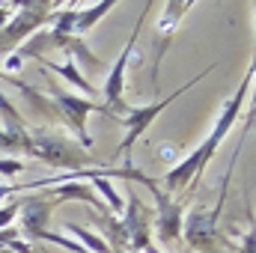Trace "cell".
I'll use <instances>...</instances> for the list:
<instances>
[{
  "mask_svg": "<svg viewBox=\"0 0 256 253\" xmlns=\"http://www.w3.org/2000/svg\"><path fill=\"white\" fill-rule=\"evenodd\" d=\"M146 12H149V3L143 6V15L137 18V24H134V30H131V36H128L126 48H122V54L116 57V63L114 68L108 72V80H104V110H116V114H122L128 104H126V68H128V60H131V54H134V45H137V36H140V27H143V21H146Z\"/></svg>",
  "mask_w": 256,
  "mask_h": 253,
  "instance_id": "obj_6",
  "label": "cell"
},
{
  "mask_svg": "<svg viewBox=\"0 0 256 253\" xmlns=\"http://www.w3.org/2000/svg\"><path fill=\"white\" fill-rule=\"evenodd\" d=\"M220 208H224V200H220L208 214H202V212H194L191 214L188 226H182L185 236H188V242H191V248H200V250H212V248H214V242H218V214H220Z\"/></svg>",
  "mask_w": 256,
  "mask_h": 253,
  "instance_id": "obj_11",
  "label": "cell"
},
{
  "mask_svg": "<svg viewBox=\"0 0 256 253\" xmlns=\"http://www.w3.org/2000/svg\"><path fill=\"white\" fill-rule=\"evenodd\" d=\"M57 12V3H18L15 15L6 27H0V57H9L18 45H24L33 33H39L42 24H48Z\"/></svg>",
  "mask_w": 256,
  "mask_h": 253,
  "instance_id": "obj_3",
  "label": "cell"
},
{
  "mask_svg": "<svg viewBox=\"0 0 256 253\" xmlns=\"http://www.w3.org/2000/svg\"><path fill=\"white\" fill-rule=\"evenodd\" d=\"M42 63L48 66V68H54L57 74H63L66 80L72 84V86H78V90H84L86 96H96V86H90V80L78 72V63L74 60H63V63H54V60H42Z\"/></svg>",
  "mask_w": 256,
  "mask_h": 253,
  "instance_id": "obj_13",
  "label": "cell"
},
{
  "mask_svg": "<svg viewBox=\"0 0 256 253\" xmlns=\"http://www.w3.org/2000/svg\"><path fill=\"white\" fill-rule=\"evenodd\" d=\"M15 9H18V3H0V27L9 24V18H12Z\"/></svg>",
  "mask_w": 256,
  "mask_h": 253,
  "instance_id": "obj_17",
  "label": "cell"
},
{
  "mask_svg": "<svg viewBox=\"0 0 256 253\" xmlns=\"http://www.w3.org/2000/svg\"><path fill=\"white\" fill-rule=\"evenodd\" d=\"M254 74L256 68L250 66L248 68V74H244V80L238 84V90L224 102V108H220V116H218V122H214V128L208 131V137L194 149L188 158H182L173 170H167L164 173V188L170 196L173 194H179V190H188L194 185V182H200V176H202V170L208 167V161L214 158V152H218V146L224 143V137L230 134V128L236 126V120H238V114H242V108H244V98H248V92H250V84H254Z\"/></svg>",
  "mask_w": 256,
  "mask_h": 253,
  "instance_id": "obj_1",
  "label": "cell"
},
{
  "mask_svg": "<svg viewBox=\"0 0 256 253\" xmlns=\"http://www.w3.org/2000/svg\"><path fill=\"white\" fill-rule=\"evenodd\" d=\"M146 188L155 194V202H158V214L152 220V230L158 232L161 242H176L182 236V202H176L167 190L158 188L155 179H149Z\"/></svg>",
  "mask_w": 256,
  "mask_h": 253,
  "instance_id": "obj_9",
  "label": "cell"
},
{
  "mask_svg": "<svg viewBox=\"0 0 256 253\" xmlns=\"http://www.w3.org/2000/svg\"><path fill=\"white\" fill-rule=\"evenodd\" d=\"M143 253H161V250H158L155 244H149V248H146V250H143Z\"/></svg>",
  "mask_w": 256,
  "mask_h": 253,
  "instance_id": "obj_18",
  "label": "cell"
},
{
  "mask_svg": "<svg viewBox=\"0 0 256 253\" xmlns=\"http://www.w3.org/2000/svg\"><path fill=\"white\" fill-rule=\"evenodd\" d=\"M24 152L51 164V167H57V170H66V173H84L92 164L86 149H80L74 140H68L63 134H54V131H42V128L27 131Z\"/></svg>",
  "mask_w": 256,
  "mask_h": 253,
  "instance_id": "obj_2",
  "label": "cell"
},
{
  "mask_svg": "<svg viewBox=\"0 0 256 253\" xmlns=\"http://www.w3.org/2000/svg\"><path fill=\"white\" fill-rule=\"evenodd\" d=\"M54 208H57V202L48 196V190L30 194L27 200H18V214H21V224H24L21 232L27 238H36V232L48 230V220H51Z\"/></svg>",
  "mask_w": 256,
  "mask_h": 253,
  "instance_id": "obj_10",
  "label": "cell"
},
{
  "mask_svg": "<svg viewBox=\"0 0 256 253\" xmlns=\"http://www.w3.org/2000/svg\"><path fill=\"white\" fill-rule=\"evenodd\" d=\"M90 185H92V190H98V194L104 196L102 202H104V206H110V212H114V214H122V208H126V206H122L120 194L114 190V185L108 182V173H98V176H92V182H90Z\"/></svg>",
  "mask_w": 256,
  "mask_h": 253,
  "instance_id": "obj_15",
  "label": "cell"
},
{
  "mask_svg": "<svg viewBox=\"0 0 256 253\" xmlns=\"http://www.w3.org/2000/svg\"><path fill=\"white\" fill-rule=\"evenodd\" d=\"M63 226H66V232H72L74 238H80V242L90 248V253H114V250H110V244H108L102 236H96V232H90V230H84V226L72 224V220H66Z\"/></svg>",
  "mask_w": 256,
  "mask_h": 253,
  "instance_id": "obj_14",
  "label": "cell"
},
{
  "mask_svg": "<svg viewBox=\"0 0 256 253\" xmlns=\"http://www.w3.org/2000/svg\"><path fill=\"white\" fill-rule=\"evenodd\" d=\"M188 9H194L191 0H176V3H167V6H164V15H161V21H158V39H164V42H167V36L173 33V27L182 21V15H185Z\"/></svg>",
  "mask_w": 256,
  "mask_h": 253,
  "instance_id": "obj_12",
  "label": "cell"
},
{
  "mask_svg": "<svg viewBox=\"0 0 256 253\" xmlns=\"http://www.w3.org/2000/svg\"><path fill=\"white\" fill-rule=\"evenodd\" d=\"M48 98H51V104H54V110H57V120L66 122V126L72 128V134L78 137L80 149H90V146H92V137L86 134V120H90L92 110H98V104H96L92 98H78V96H72V92L57 90V86L48 90Z\"/></svg>",
  "mask_w": 256,
  "mask_h": 253,
  "instance_id": "obj_5",
  "label": "cell"
},
{
  "mask_svg": "<svg viewBox=\"0 0 256 253\" xmlns=\"http://www.w3.org/2000/svg\"><path fill=\"white\" fill-rule=\"evenodd\" d=\"M114 9V0L104 3H92V6H80V9H68V12H54L51 18V30L63 33V36H84L92 24H98L108 12Z\"/></svg>",
  "mask_w": 256,
  "mask_h": 253,
  "instance_id": "obj_8",
  "label": "cell"
},
{
  "mask_svg": "<svg viewBox=\"0 0 256 253\" xmlns=\"http://www.w3.org/2000/svg\"><path fill=\"white\" fill-rule=\"evenodd\" d=\"M15 218H18V200H15V202H9V206H0V230H3V226H9Z\"/></svg>",
  "mask_w": 256,
  "mask_h": 253,
  "instance_id": "obj_16",
  "label": "cell"
},
{
  "mask_svg": "<svg viewBox=\"0 0 256 253\" xmlns=\"http://www.w3.org/2000/svg\"><path fill=\"white\" fill-rule=\"evenodd\" d=\"M122 226H126V242L131 253H143L152 244V218L143 200L128 188V206L122 208Z\"/></svg>",
  "mask_w": 256,
  "mask_h": 253,
  "instance_id": "obj_7",
  "label": "cell"
},
{
  "mask_svg": "<svg viewBox=\"0 0 256 253\" xmlns=\"http://www.w3.org/2000/svg\"><path fill=\"white\" fill-rule=\"evenodd\" d=\"M208 72H214V66H208L202 74H196V78H191L185 86H179L173 96H167V98H161V102H155V104H149V108H126L122 114H120V120H122V126H126V140L120 143V149H116V155H126V164H128V155H131V149H134V143L140 140V134L146 131V128L152 126L155 120H158V114L164 110V108H170L179 96H185L191 86H196Z\"/></svg>",
  "mask_w": 256,
  "mask_h": 253,
  "instance_id": "obj_4",
  "label": "cell"
}]
</instances>
